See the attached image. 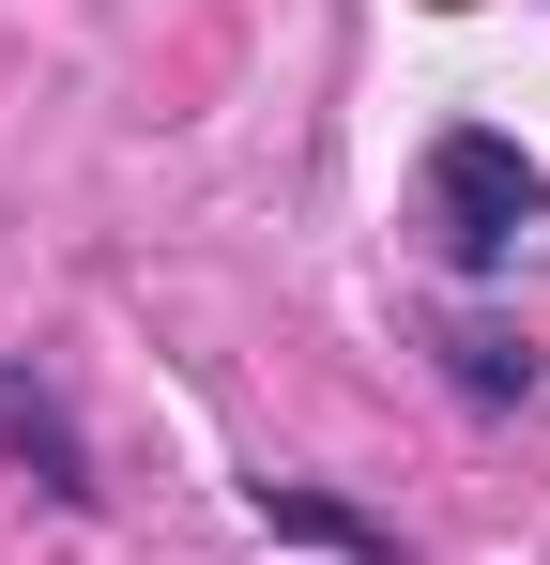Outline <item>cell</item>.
Masks as SVG:
<instances>
[{"label":"cell","mask_w":550,"mask_h":565,"mask_svg":"<svg viewBox=\"0 0 550 565\" xmlns=\"http://www.w3.org/2000/svg\"><path fill=\"white\" fill-rule=\"evenodd\" d=\"M429 214H444V245H458V260H505V245H520V230L550 214V169L520 153V138L458 122L444 153H429Z\"/></svg>","instance_id":"cell-1"},{"label":"cell","mask_w":550,"mask_h":565,"mask_svg":"<svg viewBox=\"0 0 550 565\" xmlns=\"http://www.w3.org/2000/svg\"><path fill=\"white\" fill-rule=\"evenodd\" d=\"M0 444L46 473L62 504H92V459H77V428H62V397H46V382H15V367H0Z\"/></svg>","instance_id":"cell-2"}]
</instances>
